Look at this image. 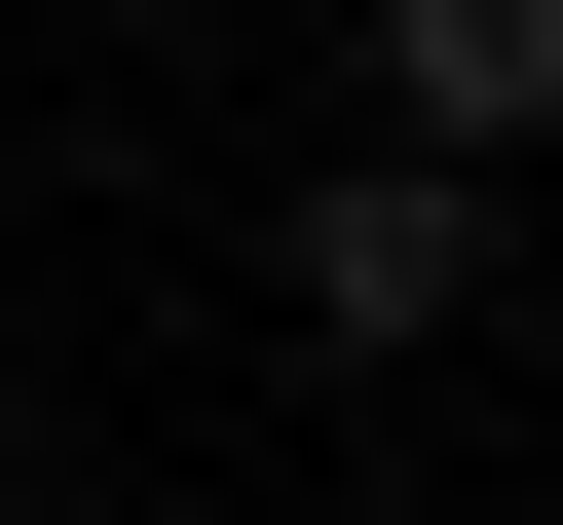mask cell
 Masks as SVG:
<instances>
[{"mask_svg":"<svg viewBox=\"0 0 563 525\" xmlns=\"http://www.w3.org/2000/svg\"><path fill=\"white\" fill-rule=\"evenodd\" d=\"M263 301H301L339 376H413V338L488 301V188H413V150H301V225H263Z\"/></svg>","mask_w":563,"mask_h":525,"instance_id":"6da1fadb","label":"cell"},{"mask_svg":"<svg viewBox=\"0 0 563 525\" xmlns=\"http://www.w3.org/2000/svg\"><path fill=\"white\" fill-rule=\"evenodd\" d=\"M526 113H563V0H376V150L413 188H488Z\"/></svg>","mask_w":563,"mask_h":525,"instance_id":"7a4b0ae2","label":"cell"}]
</instances>
